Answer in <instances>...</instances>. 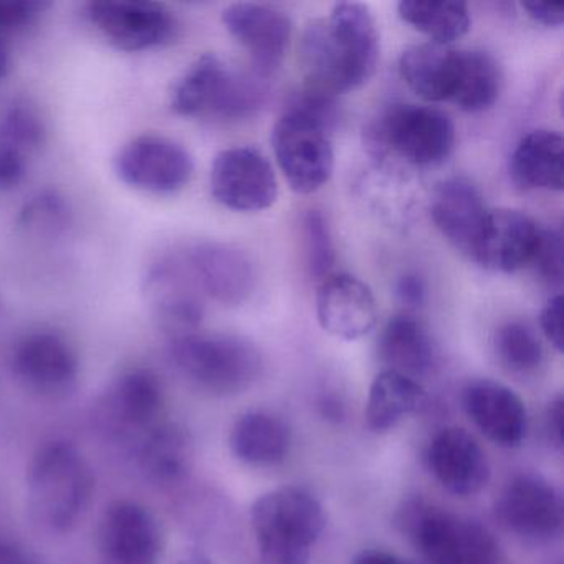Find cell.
<instances>
[{
	"mask_svg": "<svg viewBox=\"0 0 564 564\" xmlns=\"http://www.w3.org/2000/svg\"><path fill=\"white\" fill-rule=\"evenodd\" d=\"M381 55L378 25L368 6L339 2L328 19L303 32L300 61L305 87L343 95L358 90L376 74Z\"/></svg>",
	"mask_w": 564,
	"mask_h": 564,
	"instance_id": "cell-1",
	"label": "cell"
},
{
	"mask_svg": "<svg viewBox=\"0 0 564 564\" xmlns=\"http://www.w3.org/2000/svg\"><path fill=\"white\" fill-rule=\"evenodd\" d=\"M94 488L90 465L68 442L44 445L29 465V511L45 530L62 533L75 527L90 505Z\"/></svg>",
	"mask_w": 564,
	"mask_h": 564,
	"instance_id": "cell-2",
	"label": "cell"
},
{
	"mask_svg": "<svg viewBox=\"0 0 564 564\" xmlns=\"http://www.w3.org/2000/svg\"><path fill=\"white\" fill-rule=\"evenodd\" d=\"M250 518L265 564H308L326 524L318 498L292 485L257 498Z\"/></svg>",
	"mask_w": 564,
	"mask_h": 564,
	"instance_id": "cell-3",
	"label": "cell"
},
{
	"mask_svg": "<svg viewBox=\"0 0 564 564\" xmlns=\"http://www.w3.org/2000/svg\"><path fill=\"white\" fill-rule=\"evenodd\" d=\"M170 358L191 384L214 395L239 394L262 372V356L252 343L220 333L171 338Z\"/></svg>",
	"mask_w": 564,
	"mask_h": 564,
	"instance_id": "cell-4",
	"label": "cell"
},
{
	"mask_svg": "<svg viewBox=\"0 0 564 564\" xmlns=\"http://www.w3.org/2000/svg\"><path fill=\"white\" fill-rule=\"evenodd\" d=\"M401 523L425 564H501L497 540L478 521L412 501Z\"/></svg>",
	"mask_w": 564,
	"mask_h": 564,
	"instance_id": "cell-5",
	"label": "cell"
},
{
	"mask_svg": "<svg viewBox=\"0 0 564 564\" xmlns=\"http://www.w3.org/2000/svg\"><path fill=\"white\" fill-rule=\"evenodd\" d=\"M332 128L318 118L289 107L272 130L276 163L296 194L322 189L335 171Z\"/></svg>",
	"mask_w": 564,
	"mask_h": 564,
	"instance_id": "cell-6",
	"label": "cell"
},
{
	"mask_svg": "<svg viewBox=\"0 0 564 564\" xmlns=\"http://www.w3.org/2000/svg\"><path fill=\"white\" fill-rule=\"evenodd\" d=\"M369 140L412 166H437L454 151L455 127L437 108L392 105L372 124Z\"/></svg>",
	"mask_w": 564,
	"mask_h": 564,
	"instance_id": "cell-7",
	"label": "cell"
},
{
	"mask_svg": "<svg viewBox=\"0 0 564 564\" xmlns=\"http://www.w3.org/2000/svg\"><path fill=\"white\" fill-rule=\"evenodd\" d=\"M118 180L143 193L174 194L189 184L194 160L189 151L163 134H141L120 148L113 160Z\"/></svg>",
	"mask_w": 564,
	"mask_h": 564,
	"instance_id": "cell-8",
	"label": "cell"
},
{
	"mask_svg": "<svg viewBox=\"0 0 564 564\" xmlns=\"http://www.w3.org/2000/svg\"><path fill=\"white\" fill-rule=\"evenodd\" d=\"M85 18L118 51L147 52L164 47L177 34V21L164 4L147 0H94Z\"/></svg>",
	"mask_w": 564,
	"mask_h": 564,
	"instance_id": "cell-9",
	"label": "cell"
},
{
	"mask_svg": "<svg viewBox=\"0 0 564 564\" xmlns=\"http://www.w3.org/2000/svg\"><path fill=\"white\" fill-rule=\"evenodd\" d=\"M214 199L236 213H260L279 197V183L270 161L252 147L229 148L210 167Z\"/></svg>",
	"mask_w": 564,
	"mask_h": 564,
	"instance_id": "cell-10",
	"label": "cell"
},
{
	"mask_svg": "<svg viewBox=\"0 0 564 564\" xmlns=\"http://www.w3.org/2000/svg\"><path fill=\"white\" fill-rule=\"evenodd\" d=\"M143 293L154 318L171 338L197 332L204 306L180 252L160 257L148 267Z\"/></svg>",
	"mask_w": 564,
	"mask_h": 564,
	"instance_id": "cell-11",
	"label": "cell"
},
{
	"mask_svg": "<svg viewBox=\"0 0 564 564\" xmlns=\"http://www.w3.org/2000/svg\"><path fill=\"white\" fill-rule=\"evenodd\" d=\"M12 371L37 394H67L80 375V361L70 343L54 332H32L15 343Z\"/></svg>",
	"mask_w": 564,
	"mask_h": 564,
	"instance_id": "cell-12",
	"label": "cell"
},
{
	"mask_svg": "<svg viewBox=\"0 0 564 564\" xmlns=\"http://www.w3.org/2000/svg\"><path fill=\"white\" fill-rule=\"evenodd\" d=\"M180 256L196 289L216 302L236 306L252 293L256 275L242 250L204 240L191 243Z\"/></svg>",
	"mask_w": 564,
	"mask_h": 564,
	"instance_id": "cell-13",
	"label": "cell"
},
{
	"mask_svg": "<svg viewBox=\"0 0 564 564\" xmlns=\"http://www.w3.org/2000/svg\"><path fill=\"white\" fill-rule=\"evenodd\" d=\"M497 511L505 527L524 540L550 541L563 528L560 494L540 475L514 477L505 487Z\"/></svg>",
	"mask_w": 564,
	"mask_h": 564,
	"instance_id": "cell-14",
	"label": "cell"
},
{
	"mask_svg": "<svg viewBox=\"0 0 564 564\" xmlns=\"http://www.w3.org/2000/svg\"><path fill=\"white\" fill-rule=\"evenodd\" d=\"M98 546L113 564H158L163 531L156 518L134 501H115L101 514Z\"/></svg>",
	"mask_w": 564,
	"mask_h": 564,
	"instance_id": "cell-15",
	"label": "cell"
},
{
	"mask_svg": "<svg viewBox=\"0 0 564 564\" xmlns=\"http://www.w3.org/2000/svg\"><path fill=\"white\" fill-rule=\"evenodd\" d=\"M223 22L230 37L249 52L259 77L282 65L292 41V21L269 6L240 2L224 11Z\"/></svg>",
	"mask_w": 564,
	"mask_h": 564,
	"instance_id": "cell-16",
	"label": "cell"
},
{
	"mask_svg": "<svg viewBox=\"0 0 564 564\" xmlns=\"http://www.w3.org/2000/svg\"><path fill=\"white\" fill-rule=\"evenodd\" d=\"M316 318L328 335L356 341L375 329L378 305L371 289L358 276L335 273L319 283Z\"/></svg>",
	"mask_w": 564,
	"mask_h": 564,
	"instance_id": "cell-17",
	"label": "cell"
},
{
	"mask_svg": "<svg viewBox=\"0 0 564 564\" xmlns=\"http://www.w3.org/2000/svg\"><path fill=\"white\" fill-rule=\"evenodd\" d=\"M540 234L541 227L521 210H488L471 259L494 272H518L533 260Z\"/></svg>",
	"mask_w": 564,
	"mask_h": 564,
	"instance_id": "cell-18",
	"label": "cell"
},
{
	"mask_svg": "<svg viewBox=\"0 0 564 564\" xmlns=\"http://www.w3.org/2000/svg\"><path fill=\"white\" fill-rule=\"evenodd\" d=\"M425 457L435 480L457 497H474L490 480L487 454L464 429H442L429 444Z\"/></svg>",
	"mask_w": 564,
	"mask_h": 564,
	"instance_id": "cell-19",
	"label": "cell"
},
{
	"mask_svg": "<svg viewBox=\"0 0 564 564\" xmlns=\"http://www.w3.org/2000/svg\"><path fill=\"white\" fill-rule=\"evenodd\" d=\"M163 386L148 369H130L111 382L101 399V417L118 435L148 434L163 409Z\"/></svg>",
	"mask_w": 564,
	"mask_h": 564,
	"instance_id": "cell-20",
	"label": "cell"
},
{
	"mask_svg": "<svg viewBox=\"0 0 564 564\" xmlns=\"http://www.w3.org/2000/svg\"><path fill=\"white\" fill-rule=\"evenodd\" d=\"M464 408L478 431L500 447H518L527 437V408L520 395L501 382H470L464 391Z\"/></svg>",
	"mask_w": 564,
	"mask_h": 564,
	"instance_id": "cell-21",
	"label": "cell"
},
{
	"mask_svg": "<svg viewBox=\"0 0 564 564\" xmlns=\"http://www.w3.org/2000/svg\"><path fill=\"white\" fill-rule=\"evenodd\" d=\"M487 214L480 191L464 177L444 181L432 196L431 216L438 232L470 259Z\"/></svg>",
	"mask_w": 564,
	"mask_h": 564,
	"instance_id": "cell-22",
	"label": "cell"
},
{
	"mask_svg": "<svg viewBox=\"0 0 564 564\" xmlns=\"http://www.w3.org/2000/svg\"><path fill=\"white\" fill-rule=\"evenodd\" d=\"M510 173L523 189L563 191V137L556 131L536 130L521 138L511 154Z\"/></svg>",
	"mask_w": 564,
	"mask_h": 564,
	"instance_id": "cell-23",
	"label": "cell"
},
{
	"mask_svg": "<svg viewBox=\"0 0 564 564\" xmlns=\"http://www.w3.org/2000/svg\"><path fill=\"white\" fill-rule=\"evenodd\" d=\"M292 445L289 425L263 411L240 415L230 429L229 447L234 457L250 467H275L285 460Z\"/></svg>",
	"mask_w": 564,
	"mask_h": 564,
	"instance_id": "cell-24",
	"label": "cell"
},
{
	"mask_svg": "<svg viewBox=\"0 0 564 564\" xmlns=\"http://www.w3.org/2000/svg\"><path fill=\"white\" fill-rule=\"evenodd\" d=\"M379 359L388 371L424 378L435 365V346L425 326L411 315L389 319L378 343Z\"/></svg>",
	"mask_w": 564,
	"mask_h": 564,
	"instance_id": "cell-25",
	"label": "cell"
},
{
	"mask_svg": "<svg viewBox=\"0 0 564 564\" xmlns=\"http://www.w3.org/2000/svg\"><path fill=\"white\" fill-rule=\"evenodd\" d=\"M457 70V51L447 45L419 44L405 48L399 58V74L422 100L437 104L451 100Z\"/></svg>",
	"mask_w": 564,
	"mask_h": 564,
	"instance_id": "cell-26",
	"label": "cell"
},
{
	"mask_svg": "<svg viewBox=\"0 0 564 564\" xmlns=\"http://www.w3.org/2000/svg\"><path fill=\"white\" fill-rule=\"evenodd\" d=\"M427 401V392L415 379L399 372H379L369 388L366 422L375 432L398 427L405 417L417 412Z\"/></svg>",
	"mask_w": 564,
	"mask_h": 564,
	"instance_id": "cell-27",
	"label": "cell"
},
{
	"mask_svg": "<svg viewBox=\"0 0 564 564\" xmlns=\"http://www.w3.org/2000/svg\"><path fill=\"white\" fill-rule=\"evenodd\" d=\"M230 68L217 55L197 58L171 91V108L180 117L214 115L226 90Z\"/></svg>",
	"mask_w": 564,
	"mask_h": 564,
	"instance_id": "cell-28",
	"label": "cell"
},
{
	"mask_svg": "<svg viewBox=\"0 0 564 564\" xmlns=\"http://www.w3.org/2000/svg\"><path fill=\"white\" fill-rule=\"evenodd\" d=\"M501 70L498 62L484 51H457L454 90L451 100L465 113H481L500 97Z\"/></svg>",
	"mask_w": 564,
	"mask_h": 564,
	"instance_id": "cell-29",
	"label": "cell"
},
{
	"mask_svg": "<svg viewBox=\"0 0 564 564\" xmlns=\"http://www.w3.org/2000/svg\"><path fill=\"white\" fill-rule=\"evenodd\" d=\"M399 18L431 39L432 44L448 45L470 31V12L458 0H402Z\"/></svg>",
	"mask_w": 564,
	"mask_h": 564,
	"instance_id": "cell-30",
	"label": "cell"
},
{
	"mask_svg": "<svg viewBox=\"0 0 564 564\" xmlns=\"http://www.w3.org/2000/svg\"><path fill=\"white\" fill-rule=\"evenodd\" d=\"M140 460L158 480H176L189 460V438L176 425H161L143 435Z\"/></svg>",
	"mask_w": 564,
	"mask_h": 564,
	"instance_id": "cell-31",
	"label": "cell"
},
{
	"mask_svg": "<svg viewBox=\"0 0 564 564\" xmlns=\"http://www.w3.org/2000/svg\"><path fill=\"white\" fill-rule=\"evenodd\" d=\"M494 351L501 368L514 376H531L544 362L541 339L523 322H508L494 335Z\"/></svg>",
	"mask_w": 564,
	"mask_h": 564,
	"instance_id": "cell-32",
	"label": "cell"
},
{
	"mask_svg": "<svg viewBox=\"0 0 564 564\" xmlns=\"http://www.w3.org/2000/svg\"><path fill=\"white\" fill-rule=\"evenodd\" d=\"M72 210L65 197L54 189L34 194L19 216V224L29 232L61 234L70 226Z\"/></svg>",
	"mask_w": 564,
	"mask_h": 564,
	"instance_id": "cell-33",
	"label": "cell"
},
{
	"mask_svg": "<svg viewBox=\"0 0 564 564\" xmlns=\"http://www.w3.org/2000/svg\"><path fill=\"white\" fill-rule=\"evenodd\" d=\"M0 134L32 154L44 147L47 127L34 107L25 101H14L0 111Z\"/></svg>",
	"mask_w": 564,
	"mask_h": 564,
	"instance_id": "cell-34",
	"label": "cell"
},
{
	"mask_svg": "<svg viewBox=\"0 0 564 564\" xmlns=\"http://www.w3.org/2000/svg\"><path fill=\"white\" fill-rule=\"evenodd\" d=\"M303 237H305L306 263L310 275L325 280L332 275L335 265V246L332 229L322 210H308L303 219Z\"/></svg>",
	"mask_w": 564,
	"mask_h": 564,
	"instance_id": "cell-35",
	"label": "cell"
},
{
	"mask_svg": "<svg viewBox=\"0 0 564 564\" xmlns=\"http://www.w3.org/2000/svg\"><path fill=\"white\" fill-rule=\"evenodd\" d=\"M541 282L550 286L563 285V236L556 229H541L540 242L530 263Z\"/></svg>",
	"mask_w": 564,
	"mask_h": 564,
	"instance_id": "cell-36",
	"label": "cell"
},
{
	"mask_svg": "<svg viewBox=\"0 0 564 564\" xmlns=\"http://www.w3.org/2000/svg\"><path fill=\"white\" fill-rule=\"evenodd\" d=\"M51 6L45 0H0V37L31 28Z\"/></svg>",
	"mask_w": 564,
	"mask_h": 564,
	"instance_id": "cell-37",
	"label": "cell"
},
{
	"mask_svg": "<svg viewBox=\"0 0 564 564\" xmlns=\"http://www.w3.org/2000/svg\"><path fill=\"white\" fill-rule=\"evenodd\" d=\"M29 156L18 144L0 134V191H12L25 180Z\"/></svg>",
	"mask_w": 564,
	"mask_h": 564,
	"instance_id": "cell-38",
	"label": "cell"
},
{
	"mask_svg": "<svg viewBox=\"0 0 564 564\" xmlns=\"http://www.w3.org/2000/svg\"><path fill=\"white\" fill-rule=\"evenodd\" d=\"M540 326L544 338L557 352H563V295L551 296L540 313Z\"/></svg>",
	"mask_w": 564,
	"mask_h": 564,
	"instance_id": "cell-39",
	"label": "cell"
},
{
	"mask_svg": "<svg viewBox=\"0 0 564 564\" xmlns=\"http://www.w3.org/2000/svg\"><path fill=\"white\" fill-rule=\"evenodd\" d=\"M521 9L528 18L544 28H560L564 22V4H551V2H521Z\"/></svg>",
	"mask_w": 564,
	"mask_h": 564,
	"instance_id": "cell-40",
	"label": "cell"
},
{
	"mask_svg": "<svg viewBox=\"0 0 564 564\" xmlns=\"http://www.w3.org/2000/svg\"><path fill=\"white\" fill-rule=\"evenodd\" d=\"M399 300L409 306H421L427 296V286L417 273H405L395 285Z\"/></svg>",
	"mask_w": 564,
	"mask_h": 564,
	"instance_id": "cell-41",
	"label": "cell"
},
{
	"mask_svg": "<svg viewBox=\"0 0 564 564\" xmlns=\"http://www.w3.org/2000/svg\"><path fill=\"white\" fill-rule=\"evenodd\" d=\"M352 564H408L395 554L388 553V551L371 550L362 551L355 557Z\"/></svg>",
	"mask_w": 564,
	"mask_h": 564,
	"instance_id": "cell-42",
	"label": "cell"
},
{
	"mask_svg": "<svg viewBox=\"0 0 564 564\" xmlns=\"http://www.w3.org/2000/svg\"><path fill=\"white\" fill-rule=\"evenodd\" d=\"M563 398L560 395V398L551 404L550 415H547V421H550V431L551 434H553L554 441L557 442V445L563 444Z\"/></svg>",
	"mask_w": 564,
	"mask_h": 564,
	"instance_id": "cell-43",
	"label": "cell"
},
{
	"mask_svg": "<svg viewBox=\"0 0 564 564\" xmlns=\"http://www.w3.org/2000/svg\"><path fill=\"white\" fill-rule=\"evenodd\" d=\"M0 564H29V561L18 547L0 541Z\"/></svg>",
	"mask_w": 564,
	"mask_h": 564,
	"instance_id": "cell-44",
	"label": "cell"
},
{
	"mask_svg": "<svg viewBox=\"0 0 564 564\" xmlns=\"http://www.w3.org/2000/svg\"><path fill=\"white\" fill-rule=\"evenodd\" d=\"M9 67H11V57H9L8 45L0 37V82L4 80Z\"/></svg>",
	"mask_w": 564,
	"mask_h": 564,
	"instance_id": "cell-45",
	"label": "cell"
}]
</instances>
